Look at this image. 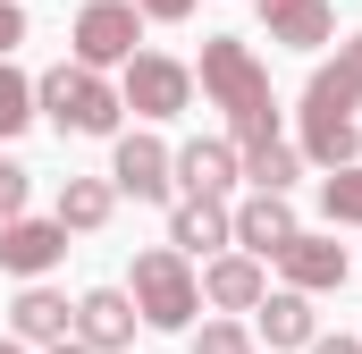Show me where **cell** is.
I'll return each instance as SVG.
<instances>
[{
  "label": "cell",
  "mask_w": 362,
  "mask_h": 354,
  "mask_svg": "<svg viewBox=\"0 0 362 354\" xmlns=\"http://www.w3.org/2000/svg\"><path fill=\"white\" fill-rule=\"evenodd\" d=\"M202 93L228 110L236 152H262V144H278V93H270V68L253 59V42L211 34V42H202Z\"/></svg>",
  "instance_id": "cell-1"
},
{
  "label": "cell",
  "mask_w": 362,
  "mask_h": 354,
  "mask_svg": "<svg viewBox=\"0 0 362 354\" xmlns=\"http://www.w3.org/2000/svg\"><path fill=\"white\" fill-rule=\"evenodd\" d=\"M34 110L59 127V135H118V85L110 76H93V68H76V59H59V68H42L34 76Z\"/></svg>",
  "instance_id": "cell-2"
},
{
  "label": "cell",
  "mask_w": 362,
  "mask_h": 354,
  "mask_svg": "<svg viewBox=\"0 0 362 354\" xmlns=\"http://www.w3.org/2000/svg\"><path fill=\"white\" fill-rule=\"evenodd\" d=\"M127 295H135V321H144V329H194V312H202V270L185 262L177 245H152V253H135Z\"/></svg>",
  "instance_id": "cell-3"
},
{
  "label": "cell",
  "mask_w": 362,
  "mask_h": 354,
  "mask_svg": "<svg viewBox=\"0 0 362 354\" xmlns=\"http://www.w3.org/2000/svg\"><path fill=\"white\" fill-rule=\"evenodd\" d=\"M118 101L135 118H177V110H194V68L169 59V51H135L118 68Z\"/></svg>",
  "instance_id": "cell-4"
},
{
  "label": "cell",
  "mask_w": 362,
  "mask_h": 354,
  "mask_svg": "<svg viewBox=\"0 0 362 354\" xmlns=\"http://www.w3.org/2000/svg\"><path fill=\"white\" fill-rule=\"evenodd\" d=\"M68 42H76V68H93V76L101 68H127L135 42H144V17H135V0H85Z\"/></svg>",
  "instance_id": "cell-5"
},
{
  "label": "cell",
  "mask_w": 362,
  "mask_h": 354,
  "mask_svg": "<svg viewBox=\"0 0 362 354\" xmlns=\"http://www.w3.org/2000/svg\"><path fill=\"white\" fill-rule=\"evenodd\" d=\"M354 110H362V34L337 42V59L312 68V85H303V127H337V118H354Z\"/></svg>",
  "instance_id": "cell-6"
},
{
  "label": "cell",
  "mask_w": 362,
  "mask_h": 354,
  "mask_svg": "<svg viewBox=\"0 0 362 354\" xmlns=\"http://www.w3.org/2000/svg\"><path fill=\"white\" fill-rule=\"evenodd\" d=\"M110 185L135 194V202H169V194H177V152H169L160 135H118V152H110Z\"/></svg>",
  "instance_id": "cell-7"
},
{
  "label": "cell",
  "mask_w": 362,
  "mask_h": 354,
  "mask_svg": "<svg viewBox=\"0 0 362 354\" xmlns=\"http://www.w3.org/2000/svg\"><path fill=\"white\" fill-rule=\"evenodd\" d=\"M59 262H68V228H59V219H8V228H0V270H8V278L34 287V278H51Z\"/></svg>",
  "instance_id": "cell-8"
},
{
  "label": "cell",
  "mask_w": 362,
  "mask_h": 354,
  "mask_svg": "<svg viewBox=\"0 0 362 354\" xmlns=\"http://www.w3.org/2000/svg\"><path fill=\"white\" fill-rule=\"evenodd\" d=\"M135 295L127 287H85L76 295V346H93V354H118V346H135Z\"/></svg>",
  "instance_id": "cell-9"
},
{
  "label": "cell",
  "mask_w": 362,
  "mask_h": 354,
  "mask_svg": "<svg viewBox=\"0 0 362 354\" xmlns=\"http://www.w3.org/2000/svg\"><path fill=\"white\" fill-rule=\"evenodd\" d=\"M346 245L337 236H312V228H295V245L278 253V278L295 287V295H329V287H346Z\"/></svg>",
  "instance_id": "cell-10"
},
{
  "label": "cell",
  "mask_w": 362,
  "mask_h": 354,
  "mask_svg": "<svg viewBox=\"0 0 362 354\" xmlns=\"http://www.w3.org/2000/svg\"><path fill=\"white\" fill-rule=\"evenodd\" d=\"M8 338H17V346H59V338H76V304L34 278V287H17V304H8Z\"/></svg>",
  "instance_id": "cell-11"
},
{
  "label": "cell",
  "mask_w": 362,
  "mask_h": 354,
  "mask_svg": "<svg viewBox=\"0 0 362 354\" xmlns=\"http://www.w3.org/2000/svg\"><path fill=\"white\" fill-rule=\"evenodd\" d=\"M169 245H177L185 262H194V253H211V262H219V245H236L228 202H211V194H177V211H169Z\"/></svg>",
  "instance_id": "cell-12"
},
{
  "label": "cell",
  "mask_w": 362,
  "mask_h": 354,
  "mask_svg": "<svg viewBox=\"0 0 362 354\" xmlns=\"http://www.w3.org/2000/svg\"><path fill=\"white\" fill-rule=\"evenodd\" d=\"M228 219H236V253H253V262H278V253L295 245V211H286V194H253V202H236Z\"/></svg>",
  "instance_id": "cell-13"
},
{
  "label": "cell",
  "mask_w": 362,
  "mask_h": 354,
  "mask_svg": "<svg viewBox=\"0 0 362 354\" xmlns=\"http://www.w3.org/2000/svg\"><path fill=\"white\" fill-rule=\"evenodd\" d=\"M253 8H262L270 42H286V51H320V42L337 34V8H329V0H253Z\"/></svg>",
  "instance_id": "cell-14"
},
{
  "label": "cell",
  "mask_w": 362,
  "mask_h": 354,
  "mask_svg": "<svg viewBox=\"0 0 362 354\" xmlns=\"http://www.w3.org/2000/svg\"><path fill=\"white\" fill-rule=\"evenodd\" d=\"M253 338H262L270 354H286V346H312V338H320V321H312V295H295V287L262 295V304H253Z\"/></svg>",
  "instance_id": "cell-15"
},
{
  "label": "cell",
  "mask_w": 362,
  "mask_h": 354,
  "mask_svg": "<svg viewBox=\"0 0 362 354\" xmlns=\"http://www.w3.org/2000/svg\"><path fill=\"white\" fill-rule=\"evenodd\" d=\"M236 177H245V152L219 144V135H194V144L177 152V185H185V194H211V202H219Z\"/></svg>",
  "instance_id": "cell-16"
},
{
  "label": "cell",
  "mask_w": 362,
  "mask_h": 354,
  "mask_svg": "<svg viewBox=\"0 0 362 354\" xmlns=\"http://www.w3.org/2000/svg\"><path fill=\"white\" fill-rule=\"evenodd\" d=\"M202 295H211L219 312H253V304L270 295V278H262V262H253V253H219V262L202 270Z\"/></svg>",
  "instance_id": "cell-17"
},
{
  "label": "cell",
  "mask_w": 362,
  "mask_h": 354,
  "mask_svg": "<svg viewBox=\"0 0 362 354\" xmlns=\"http://www.w3.org/2000/svg\"><path fill=\"white\" fill-rule=\"evenodd\" d=\"M110 211H118V185H110V177H68L51 219H59L68 236H93V228H110Z\"/></svg>",
  "instance_id": "cell-18"
},
{
  "label": "cell",
  "mask_w": 362,
  "mask_h": 354,
  "mask_svg": "<svg viewBox=\"0 0 362 354\" xmlns=\"http://www.w3.org/2000/svg\"><path fill=\"white\" fill-rule=\"evenodd\" d=\"M245 177H253V194H286L303 177V152L295 144H262V152H245Z\"/></svg>",
  "instance_id": "cell-19"
},
{
  "label": "cell",
  "mask_w": 362,
  "mask_h": 354,
  "mask_svg": "<svg viewBox=\"0 0 362 354\" xmlns=\"http://www.w3.org/2000/svg\"><path fill=\"white\" fill-rule=\"evenodd\" d=\"M320 211H329V228H362V161L320 177Z\"/></svg>",
  "instance_id": "cell-20"
},
{
  "label": "cell",
  "mask_w": 362,
  "mask_h": 354,
  "mask_svg": "<svg viewBox=\"0 0 362 354\" xmlns=\"http://www.w3.org/2000/svg\"><path fill=\"white\" fill-rule=\"evenodd\" d=\"M42 110H34V76H17L8 59H0V135H25Z\"/></svg>",
  "instance_id": "cell-21"
},
{
  "label": "cell",
  "mask_w": 362,
  "mask_h": 354,
  "mask_svg": "<svg viewBox=\"0 0 362 354\" xmlns=\"http://www.w3.org/2000/svg\"><path fill=\"white\" fill-rule=\"evenodd\" d=\"M194 354H253V338H245L236 321H202V338H194Z\"/></svg>",
  "instance_id": "cell-22"
},
{
  "label": "cell",
  "mask_w": 362,
  "mask_h": 354,
  "mask_svg": "<svg viewBox=\"0 0 362 354\" xmlns=\"http://www.w3.org/2000/svg\"><path fill=\"white\" fill-rule=\"evenodd\" d=\"M17 42H25V8H17V0H0V59H8Z\"/></svg>",
  "instance_id": "cell-23"
},
{
  "label": "cell",
  "mask_w": 362,
  "mask_h": 354,
  "mask_svg": "<svg viewBox=\"0 0 362 354\" xmlns=\"http://www.w3.org/2000/svg\"><path fill=\"white\" fill-rule=\"evenodd\" d=\"M135 17H160V25H177V17H194V0H135Z\"/></svg>",
  "instance_id": "cell-24"
},
{
  "label": "cell",
  "mask_w": 362,
  "mask_h": 354,
  "mask_svg": "<svg viewBox=\"0 0 362 354\" xmlns=\"http://www.w3.org/2000/svg\"><path fill=\"white\" fill-rule=\"evenodd\" d=\"M303 354H362V346H354V338H312Z\"/></svg>",
  "instance_id": "cell-25"
},
{
  "label": "cell",
  "mask_w": 362,
  "mask_h": 354,
  "mask_svg": "<svg viewBox=\"0 0 362 354\" xmlns=\"http://www.w3.org/2000/svg\"><path fill=\"white\" fill-rule=\"evenodd\" d=\"M42 354H93V346H76V338H59V346H42Z\"/></svg>",
  "instance_id": "cell-26"
},
{
  "label": "cell",
  "mask_w": 362,
  "mask_h": 354,
  "mask_svg": "<svg viewBox=\"0 0 362 354\" xmlns=\"http://www.w3.org/2000/svg\"><path fill=\"white\" fill-rule=\"evenodd\" d=\"M0 354H25V346H17V338H0Z\"/></svg>",
  "instance_id": "cell-27"
}]
</instances>
